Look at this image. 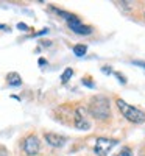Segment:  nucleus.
<instances>
[{"label":"nucleus","mask_w":145,"mask_h":156,"mask_svg":"<svg viewBox=\"0 0 145 156\" xmlns=\"http://www.w3.org/2000/svg\"><path fill=\"white\" fill-rule=\"evenodd\" d=\"M89 112L92 117L97 120H106L111 115V108H109V100L103 95H97L90 100L89 105Z\"/></svg>","instance_id":"1"},{"label":"nucleus","mask_w":145,"mask_h":156,"mask_svg":"<svg viewBox=\"0 0 145 156\" xmlns=\"http://www.w3.org/2000/svg\"><path fill=\"white\" fill-rule=\"evenodd\" d=\"M115 103H117L118 111L122 112V115L125 117L128 122H133V123H143V122H145V112L140 111L139 108L128 105L126 101H123V100H120V98H117Z\"/></svg>","instance_id":"2"},{"label":"nucleus","mask_w":145,"mask_h":156,"mask_svg":"<svg viewBox=\"0 0 145 156\" xmlns=\"http://www.w3.org/2000/svg\"><path fill=\"white\" fill-rule=\"evenodd\" d=\"M22 150L25 154L28 156H36L39 153V150H41V142H39L37 136L36 134H30L23 139L22 142Z\"/></svg>","instance_id":"3"},{"label":"nucleus","mask_w":145,"mask_h":156,"mask_svg":"<svg viewBox=\"0 0 145 156\" xmlns=\"http://www.w3.org/2000/svg\"><path fill=\"white\" fill-rule=\"evenodd\" d=\"M117 145V140L115 139H108V137H98L95 140V147L94 151L97 156H106L114 147Z\"/></svg>","instance_id":"4"},{"label":"nucleus","mask_w":145,"mask_h":156,"mask_svg":"<svg viewBox=\"0 0 145 156\" xmlns=\"http://www.w3.org/2000/svg\"><path fill=\"white\" fill-rule=\"evenodd\" d=\"M67 25H69V28L76 33V34H83V36H87V34H92V27H89V25H84L80 19H78L76 16L70 20H67Z\"/></svg>","instance_id":"5"},{"label":"nucleus","mask_w":145,"mask_h":156,"mask_svg":"<svg viewBox=\"0 0 145 156\" xmlns=\"http://www.w3.org/2000/svg\"><path fill=\"white\" fill-rule=\"evenodd\" d=\"M44 137L51 147H62L65 144V137L61 134H56V133H45Z\"/></svg>","instance_id":"6"},{"label":"nucleus","mask_w":145,"mask_h":156,"mask_svg":"<svg viewBox=\"0 0 145 156\" xmlns=\"http://www.w3.org/2000/svg\"><path fill=\"white\" fill-rule=\"evenodd\" d=\"M75 126L78 129H89V122L84 117V111L81 108H78L75 112Z\"/></svg>","instance_id":"7"},{"label":"nucleus","mask_w":145,"mask_h":156,"mask_svg":"<svg viewBox=\"0 0 145 156\" xmlns=\"http://www.w3.org/2000/svg\"><path fill=\"white\" fill-rule=\"evenodd\" d=\"M6 81H8L9 86H20V84H22V78H20L19 73L11 72V73L6 75Z\"/></svg>","instance_id":"8"},{"label":"nucleus","mask_w":145,"mask_h":156,"mask_svg":"<svg viewBox=\"0 0 145 156\" xmlns=\"http://www.w3.org/2000/svg\"><path fill=\"white\" fill-rule=\"evenodd\" d=\"M86 50H87V47H86V45L78 44V45H75V47H73V53H75L76 56H83V55L86 53Z\"/></svg>","instance_id":"9"},{"label":"nucleus","mask_w":145,"mask_h":156,"mask_svg":"<svg viewBox=\"0 0 145 156\" xmlns=\"http://www.w3.org/2000/svg\"><path fill=\"white\" fill-rule=\"evenodd\" d=\"M72 75H73V70H72L70 67H69V69H65L64 73L61 75V81H62V83H67V81L70 80V76H72Z\"/></svg>","instance_id":"10"},{"label":"nucleus","mask_w":145,"mask_h":156,"mask_svg":"<svg viewBox=\"0 0 145 156\" xmlns=\"http://www.w3.org/2000/svg\"><path fill=\"white\" fill-rule=\"evenodd\" d=\"M114 156H131V150L129 148H123V150H120L117 154H114Z\"/></svg>","instance_id":"11"},{"label":"nucleus","mask_w":145,"mask_h":156,"mask_svg":"<svg viewBox=\"0 0 145 156\" xmlns=\"http://www.w3.org/2000/svg\"><path fill=\"white\" fill-rule=\"evenodd\" d=\"M115 76H117V78H120L122 84H125V83H126V80H125V76H123V75H120V73H115Z\"/></svg>","instance_id":"12"},{"label":"nucleus","mask_w":145,"mask_h":156,"mask_svg":"<svg viewBox=\"0 0 145 156\" xmlns=\"http://www.w3.org/2000/svg\"><path fill=\"white\" fill-rule=\"evenodd\" d=\"M17 28H22L23 31H25V30H28V27H27L25 23H19V25H17Z\"/></svg>","instance_id":"13"},{"label":"nucleus","mask_w":145,"mask_h":156,"mask_svg":"<svg viewBox=\"0 0 145 156\" xmlns=\"http://www.w3.org/2000/svg\"><path fill=\"white\" fill-rule=\"evenodd\" d=\"M83 83H84L86 86H89V87H94V84H92L90 81H87V80H83Z\"/></svg>","instance_id":"14"},{"label":"nucleus","mask_w":145,"mask_h":156,"mask_svg":"<svg viewBox=\"0 0 145 156\" xmlns=\"http://www.w3.org/2000/svg\"><path fill=\"white\" fill-rule=\"evenodd\" d=\"M134 64H139V66L145 67V62H142V61H134Z\"/></svg>","instance_id":"15"},{"label":"nucleus","mask_w":145,"mask_h":156,"mask_svg":"<svg viewBox=\"0 0 145 156\" xmlns=\"http://www.w3.org/2000/svg\"><path fill=\"white\" fill-rule=\"evenodd\" d=\"M143 17H145V14H143Z\"/></svg>","instance_id":"16"},{"label":"nucleus","mask_w":145,"mask_h":156,"mask_svg":"<svg viewBox=\"0 0 145 156\" xmlns=\"http://www.w3.org/2000/svg\"><path fill=\"white\" fill-rule=\"evenodd\" d=\"M142 156H143V154H142Z\"/></svg>","instance_id":"17"}]
</instances>
